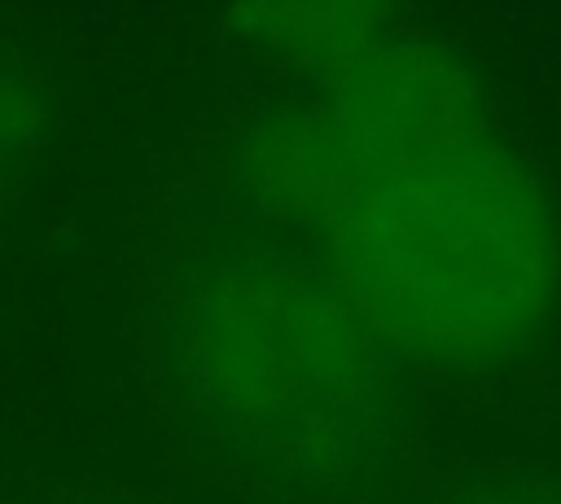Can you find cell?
Masks as SVG:
<instances>
[{
	"label": "cell",
	"mask_w": 561,
	"mask_h": 504,
	"mask_svg": "<svg viewBox=\"0 0 561 504\" xmlns=\"http://www.w3.org/2000/svg\"><path fill=\"white\" fill-rule=\"evenodd\" d=\"M48 136V88L35 61L0 39V219L13 206Z\"/></svg>",
	"instance_id": "cell-3"
},
{
	"label": "cell",
	"mask_w": 561,
	"mask_h": 504,
	"mask_svg": "<svg viewBox=\"0 0 561 504\" xmlns=\"http://www.w3.org/2000/svg\"><path fill=\"white\" fill-rule=\"evenodd\" d=\"M158 351L210 447L289 500L351 504L403 451V359L289 241L193 245L162 289Z\"/></svg>",
	"instance_id": "cell-2"
},
{
	"label": "cell",
	"mask_w": 561,
	"mask_h": 504,
	"mask_svg": "<svg viewBox=\"0 0 561 504\" xmlns=\"http://www.w3.org/2000/svg\"><path fill=\"white\" fill-rule=\"evenodd\" d=\"M232 35L285 83L232 145L245 206L403 368L482 377L535 351L561 311V219L469 57L359 0L250 4Z\"/></svg>",
	"instance_id": "cell-1"
},
{
	"label": "cell",
	"mask_w": 561,
	"mask_h": 504,
	"mask_svg": "<svg viewBox=\"0 0 561 504\" xmlns=\"http://www.w3.org/2000/svg\"><path fill=\"white\" fill-rule=\"evenodd\" d=\"M66 504H131V500H114V495H88V500H66Z\"/></svg>",
	"instance_id": "cell-5"
},
{
	"label": "cell",
	"mask_w": 561,
	"mask_h": 504,
	"mask_svg": "<svg viewBox=\"0 0 561 504\" xmlns=\"http://www.w3.org/2000/svg\"><path fill=\"white\" fill-rule=\"evenodd\" d=\"M438 504H561V486L526 478H482L447 491Z\"/></svg>",
	"instance_id": "cell-4"
}]
</instances>
